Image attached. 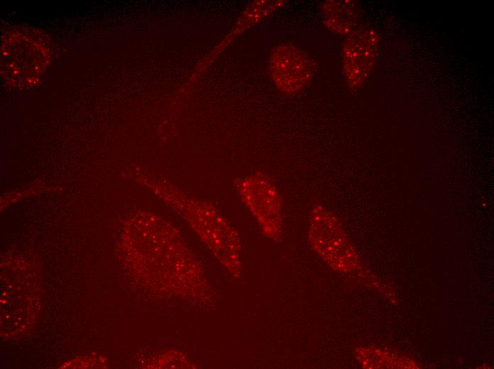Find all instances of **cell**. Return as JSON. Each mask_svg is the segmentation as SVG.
Instances as JSON below:
<instances>
[{
  "label": "cell",
  "mask_w": 494,
  "mask_h": 369,
  "mask_svg": "<svg viewBox=\"0 0 494 369\" xmlns=\"http://www.w3.org/2000/svg\"><path fill=\"white\" fill-rule=\"evenodd\" d=\"M354 40L355 43H349L348 47H345V62L346 67H349L350 69L353 66V71H356L353 77H357L360 79L362 76L361 73L366 72L367 63L372 55V50L368 43L356 42V38Z\"/></svg>",
  "instance_id": "obj_4"
},
{
  "label": "cell",
  "mask_w": 494,
  "mask_h": 369,
  "mask_svg": "<svg viewBox=\"0 0 494 369\" xmlns=\"http://www.w3.org/2000/svg\"><path fill=\"white\" fill-rule=\"evenodd\" d=\"M241 197L265 234L278 240L282 229V199L276 187L261 174L244 178L238 184Z\"/></svg>",
  "instance_id": "obj_2"
},
{
  "label": "cell",
  "mask_w": 494,
  "mask_h": 369,
  "mask_svg": "<svg viewBox=\"0 0 494 369\" xmlns=\"http://www.w3.org/2000/svg\"><path fill=\"white\" fill-rule=\"evenodd\" d=\"M309 241L314 250L336 270L349 271L357 265V255L336 218L320 205L311 211Z\"/></svg>",
  "instance_id": "obj_1"
},
{
  "label": "cell",
  "mask_w": 494,
  "mask_h": 369,
  "mask_svg": "<svg viewBox=\"0 0 494 369\" xmlns=\"http://www.w3.org/2000/svg\"><path fill=\"white\" fill-rule=\"evenodd\" d=\"M314 71L312 59L293 45H278L272 55L273 77L283 93L295 94L301 91L311 81Z\"/></svg>",
  "instance_id": "obj_3"
}]
</instances>
